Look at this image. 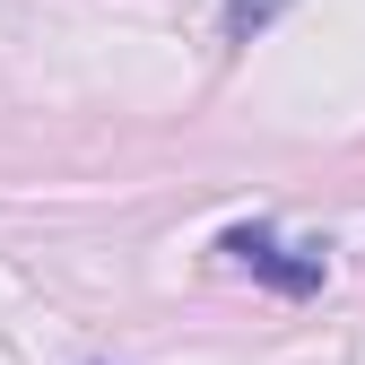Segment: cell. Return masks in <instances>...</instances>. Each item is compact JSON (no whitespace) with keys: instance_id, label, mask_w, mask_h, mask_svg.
<instances>
[{"instance_id":"obj_1","label":"cell","mask_w":365,"mask_h":365,"mask_svg":"<svg viewBox=\"0 0 365 365\" xmlns=\"http://www.w3.org/2000/svg\"><path fill=\"white\" fill-rule=\"evenodd\" d=\"M217 252L235 261V269H252L261 287H279V296H322V279H331V252H322V244H287L269 217L226 226V235H217Z\"/></svg>"},{"instance_id":"obj_2","label":"cell","mask_w":365,"mask_h":365,"mask_svg":"<svg viewBox=\"0 0 365 365\" xmlns=\"http://www.w3.org/2000/svg\"><path fill=\"white\" fill-rule=\"evenodd\" d=\"M279 9H287V0H217V35H226V43H252Z\"/></svg>"}]
</instances>
